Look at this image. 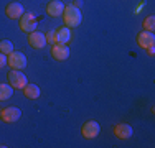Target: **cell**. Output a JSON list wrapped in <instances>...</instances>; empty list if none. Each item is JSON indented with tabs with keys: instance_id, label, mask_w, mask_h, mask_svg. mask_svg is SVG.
<instances>
[{
	"instance_id": "obj_6",
	"label": "cell",
	"mask_w": 155,
	"mask_h": 148,
	"mask_svg": "<svg viewBox=\"0 0 155 148\" xmlns=\"http://www.w3.org/2000/svg\"><path fill=\"white\" fill-rule=\"evenodd\" d=\"M51 56L56 61H66L69 58V48L64 43H56L51 48Z\"/></svg>"
},
{
	"instance_id": "obj_9",
	"label": "cell",
	"mask_w": 155,
	"mask_h": 148,
	"mask_svg": "<svg viewBox=\"0 0 155 148\" xmlns=\"http://www.w3.org/2000/svg\"><path fill=\"white\" fill-rule=\"evenodd\" d=\"M137 44L142 50H147L149 46H153L155 44V36H153V31H140L137 35Z\"/></svg>"
},
{
	"instance_id": "obj_10",
	"label": "cell",
	"mask_w": 155,
	"mask_h": 148,
	"mask_svg": "<svg viewBox=\"0 0 155 148\" xmlns=\"http://www.w3.org/2000/svg\"><path fill=\"white\" fill-rule=\"evenodd\" d=\"M20 117H21V110L18 107H7V109L2 110V120L7 122V124H13Z\"/></svg>"
},
{
	"instance_id": "obj_21",
	"label": "cell",
	"mask_w": 155,
	"mask_h": 148,
	"mask_svg": "<svg viewBox=\"0 0 155 148\" xmlns=\"http://www.w3.org/2000/svg\"><path fill=\"white\" fill-rule=\"evenodd\" d=\"M73 5H74V7H79V5H81V0H74V2H73Z\"/></svg>"
},
{
	"instance_id": "obj_8",
	"label": "cell",
	"mask_w": 155,
	"mask_h": 148,
	"mask_svg": "<svg viewBox=\"0 0 155 148\" xmlns=\"http://www.w3.org/2000/svg\"><path fill=\"white\" fill-rule=\"evenodd\" d=\"M23 13H25L23 5H21V3H18V2L8 3V5H7V8H5V15L10 18V20H20V17Z\"/></svg>"
},
{
	"instance_id": "obj_2",
	"label": "cell",
	"mask_w": 155,
	"mask_h": 148,
	"mask_svg": "<svg viewBox=\"0 0 155 148\" xmlns=\"http://www.w3.org/2000/svg\"><path fill=\"white\" fill-rule=\"evenodd\" d=\"M7 79H8V84L13 89H23L28 84V79L21 72V69H12V71L7 74Z\"/></svg>"
},
{
	"instance_id": "obj_18",
	"label": "cell",
	"mask_w": 155,
	"mask_h": 148,
	"mask_svg": "<svg viewBox=\"0 0 155 148\" xmlns=\"http://www.w3.org/2000/svg\"><path fill=\"white\" fill-rule=\"evenodd\" d=\"M45 38H46V43H50L51 46L58 43V38H56V31H53V30L46 33V35H45Z\"/></svg>"
},
{
	"instance_id": "obj_20",
	"label": "cell",
	"mask_w": 155,
	"mask_h": 148,
	"mask_svg": "<svg viewBox=\"0 0 155 148\" xmlns=\"http://www.w3.org/2000/svg\"><path fill=\"white\" fill-rule=\"evenodd\" d=\"M145 51H147V54H149V56H153V54H155V50H153V46H149Z\"/></svg>"
},
{
	"instance_id": "obj_5",
	"label": "cell",
	"mask_w": 155,
	"mask_h": 148,
	"mask_svg": "<svg viewBox=\"0 0 155 148\" xmlns=\"http://www.w3.org/2000/svg\"><path fill=\"white\" fill-rule=\"evenodd\" d=\"M99 132H101V125H99L96 120L86 122V124L83 125V128H81V135H83L84 138H87V140L96 138V137L99 135Z\"/></svg>"
},
{
	"instance_id": "obj_16",
	"label": "cell",
	"mask_w": 155,
	"mask_h": 148,
	"mask_svg": "<svg viewBox=\"0 0 155 148\" xmlns=\"http://www.w3.org/2000/svg\"><path fill=\"white\" fill-rule=\"evenodd\" d=\"M0 53L7 54V56H8L10 53H13V44L10 40H2V41H0Z\"/></svg>"
},
{
	"instance_id": "obj_1",
	"label": "cell",
	"mask_w": 155,
	"mask_h": 148,
	"mask_svg": "<svg viewBox=\"0 0 155 148\" xmlns=\"http://www.w3.org/2000/svg\"><path fill=\"white\" fill-rule=\"evenodd\" d=\"M63 21H64V27L76 28L83 23V13H81V10L78 8V7H74L73 3H68V5H64Z\"/></svg>"
},
{
	"instance_id": "obj_19",
	"label": "cell",
	"mask_w": 155,
	"mask_h": 148,
	"mask_svg": "<svg viewBox=\"0 0 155 148\" xmlns=\"http://www.w3.org/2000/svg\"><path fill=\"white\" fill-rule=\"evenodd\" d=\"M5 66H7V54L0 53V69L5 68Z\"/></svg>"
},
{
	"instance_id": "obj_11",
	"label": "cell",
	"mask_w": 155,
	"mask_h": 148,
	"mask_svg": "<svg viewBox=\"0 0 155 148\" xmlns=\"http://www.w3.org/2000/svg\"><path fill=\"white\" fill-rule=\"evenodd\" d=\"M63 12H64V3H63L61 0H51V2L48 3V7H46V13L50 15V17H53V18L61 17Z\"/></svg>"
},
{
	"instance_id": "obj_13",
	"label": "cell",
	"mask_w": 155,
	"mask_h": 148,
	"mask_svg": "<svg viewBox=\"0 0 155 148\" xmlns=\"http://www.w3.org/2000/svg\"><path fill=\"white\" fill-rule=\"evenodd\" d=\"M40 94H41V91H40V87L36 86V84H27V86L23 87V95L27 99L35 101V99L40 97Z\"/></svg>"
},
{
	"instance_id": "obj_12",
	"label": "cell",
	"mask_w": 155,
	"mask_h": 148,
	"mask_svg": "<svg viewBox=\"0 0 155 148\" xmlns=\"http://www.w3.org/2000/svg\"><path fill=\"white\" fill-rule=\"evenodd\" d=\"M132 133H134V130L129 124H119L114 127V135L120 140H129L132 137Z\"/></svg>"
},
{
	"instance_id": "obj_15",
	"label": "cell",
	"mask_w": 155,
	"mask_h": 148,
	"mask_svg": "<svg viewBox=\"0 0 155 148\" xmlns=\"http://www.w3.org/2000/svg\"><path fill=\"white\" fill-rule=\"evenodd\" d=\"M13 95V87L10 84H0V102L8 101Z\"/></svg>"
},
{
	"instance_id": "obj_17",
	"label": "cell",
	"mask_w": 155,
	"mask_h": 148,
	"mask_svg": "<svg viewBox=\"0 0 155 148\" xmlns=\"http://www.w3.org/2000/svg\"><path fill=\"white\" fill-rule=\"evenodd\" d=\"M142 27H143L145 31H153V30H155V17H153V15L147 17L145 20L142 21Z\"/></svg>"
},
{
	"instance_id": "obj_7",
	"label": "cell",
	"mask_w": 155,
	"mask_h": 148,
	"mask_svg": "<svg viewBox=\"0 0 155 148\" xmlns=\"http://www.w3.org/2000/svg\"><path fill=\"white\" fill-rule=\"evenodd\" d=\"M28 44L33 48V50H41V48L46 46V38L43 33L40 31H31L30 35H28Z\"/></svg>"
},
{
	"instance_id": "obj_14",
	"label": "cell",
	"mask_w": 155,
	"mask_h": 148,
	"mask_svg": "<svg viewBox=\"0 0 155 148\" xmlns=\"http://www.w3.org/2000/svg\"><path fill=\"white\" fill-rule=\"evenodd\" d=\"M56 38H58V43L68 44L71 41V30L68 27H61L60 30H56Z\"/></svg>"
},
{
	"instance_id": "obj_4",
	"label": "cell",
	"mask_w": 155,
	"mask_h": 148,
	"mask_svg": "<svg viewBox=\"0 0 155 148\" xmlns=\"http://www.w3.org/2000/svg\"><path fill=\"white\" fill-rule=\"evenodd\" d=\"M36 27H38V21H36L35 15H33L31 12H27V13H23L20 17V30L21 31L31 33V31L36 30Z\"/></svg>"
},
{
	"instance_id": "obj_22",
	"label": "cell",
	"mask_w": 155,
	"mask_h": 148,
	"mask_svg": "<svg viewBox=\"0 0 155 148\" xmlns=\"http://www.w3.org/2000/svg\"><path fill=\"white\" fill-rule=\"evenodd\" d=\"M0 120H2V110H0Z\"/></svg>"
},
{
	"instance_id": "obj_3",
	"label": "cell",
	"mask_w": 155,
	"mask_h": 148,
	"mask_svg": "<svg viewBox=\"0 0 155 148\" xmlns=\"http://www.w3.org/2000/svg\"><path fill=\"white\" fill-rule=\"evenodd\" d=\"M7 66L12 69H23L27 68V56L21 51H13L7 56Z\"/></svg>"
}]
</instances>
